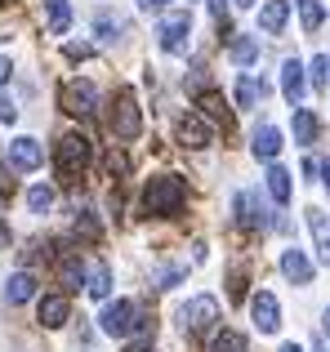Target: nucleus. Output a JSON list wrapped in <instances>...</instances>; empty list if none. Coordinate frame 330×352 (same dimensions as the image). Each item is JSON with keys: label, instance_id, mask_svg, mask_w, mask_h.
<instances>
[{"label": "nucleus", "instance_id": "nucleus-1", "mask_svg": "<svg viewBox=\"0 0 330 352\" xmlns=\"http://www.w3.org/2000/svg\"><path fill=\"white\" fill-rule=\"evenodd\" d=\"M183 201H188V183L179 174H161V179H152L143 188V210L152 219H174L183 210Z\"/></svg>", "mask_w": 330, "mask_h": 352}, {"label": "nucleus", "instance_id": "nucleus-2", "mask_svg": "<svg viewBox=\"0 0 330 352\" xmlns=\"http://www.w3.org/2000/svg\"><path fill=\"white\" fill-rule=\"evenodd\" d=\"M89 161H94V143H89L85 134H63L58 147H54V170H58L63 183H76L80 174L89 170Z\"/></svg>", "mask_w": 330, "mask_h": 352}, {"label": "nucleus", "instance_id": "nucleus-3", "mask_svg": "<svg viewBox=\"0 0 330 352\" xmlns=\"http://www.w3.org/2000/svg\"><path fill=\"white\" fill-rule=\"evenodd\" d=\"M112 134L121 138V143H130V138L143 134V112H139V98H134L130 85H121L116 98H112Z\"/></svg>", "mask_w": 330, "mask_h": 352}, {"label": "nucleus", "instance_id": "nucleus-4", "mask_svg": "<svg viewBox=\"0 0 330 352\" xmlns=\"http://www.w3.org/2000/svg\"><path fill=\"white\" fill-rule=\"evenodd\" d=\"M214 321H219V299L214 294H192V299L179 308V330L183 335H206Z\"/></svg>", "mask_w": 330, "mask_h": 352}, {"label": "nucleus", "instance_id": "nucleus-5", "mask_svg": "<svg viewBox=\"0 0 330 352\" xmlns=\"http://www.w3.org/2000/svg\"><path fill=\"white\" fill-rule=\"evenodd\" d=\"M232 206H236V223H241L245 232H268V228H286V223H281V219L259 201V192H236Z\"/></svg>", "mask_w": 330, "mask_h": 352}, {"label": "nucleus", "instance_id": "nucleus-6", "mask_svg": "<svg viewBox=\"0 0 330 352\" xmlns=\"http://www.w3.org/2000/svg\"><path fill=\"white\" fill-rule=\"evenodd\" d=\"M58 107L67 116H94L98 112V85L94 80H63V89H58Z\"/></svg>", "mask_w": 330, "mask_h": 352}, {"label": "nucleus", "instance_id": "nucleus-7", "mask_svg": "<svg viewBox=\"0 0 330 352\" xmlns=\"http://www.w3.org/2000/svg\"><path fill=\"white\" fill-rule=\"evenodd\" d=\"M134 321H139V303H130V299H116V303H107V308H103L98 326H103V335H112V339H130Z\"/></svg>", "mask_w": 330, "mask_h": 352}, {"label": "nucleus", "instance_id": "nucleus-8", "mask_svg": "<svg viewBox=\"0 0 330 352\" xmlns=\"http://www.w3.org/2000/svg\"><path fill=\"white\" fill-rule=\"evenodd\" d=\"M188 32H192V14H188V9H174V14H165L161 27H157L161 50H165V54H183V50H188Z\"/></svg>", "mask_w": 330, "mask_h": 352}, {"label": "nucleus", "instance_id": "nucleus-9", "mask_svg": "<svg viewBox=\"0 0 330 352\" xmlns=\"http://www.w3.org/2000/svg\"><path fill=\"white\" fill-rule=\"evenodd\" d=\"M179 143L183 147H192V152H201V147H210L214 143V125H210L201 112H188L179 120Z\"/></svg>", "mask_w": 330, "mask_h": 352}, {"label": "nucleus", "instance_id": "nucleus-10", "mask_svg": "<svg viewBox=\"0 0 330 352\" xmlns=\"http://www.w3.org/2000/svg\"><path fill=\"white\" fill-rule=\"evenodd\" d=\"M250 317H254V330H263V335H277L281 330V308L268 290L250 294Z\"/></svg>", "mask_w": 330, "mask_h": 352}, {"label": "nucleus", "instance_id": "nucleus-11", "mask_svg": "<svg viewBox=\"0 0 330 352\" xmlns=\"http://www.w3.org/2000/svg\"><path fill=\"white\" fill-rule=\"evenodd\" d=\"M41 161H45V147L36 143V138H14V143H9V165H14V170L32 174V170H41Z\"/></svg>", "mask_w": 330, "mask_h": 352}, {"label": "nucleus", "instance_id": "nucleus-12", "mask_svg": "<svg viewBox=\"0 0 330 352\" xmlns=\"http://www.w3.org/2000/svg\"><path fill=\"white\" fill-rule=\"evenodd\" d=\"M36 317H41V326H45V330L67 326V317H72L67 294H45V299H41V308H36Z\"/></svg>", "mask_w": 330, "mask_h": 352}, {"label": "nucleus", "instance_id": "nucleus-13", "mask_svg": "<svg viewBox=\"0 0 330 352\" xmlns=\"http://www.w3.org/2000/svg\"><path fill=\"white\" fill-rule=\"evenodd\" d=\"M197 107H201V116H206L210 125L232 129V112H228V103H223V94H219V89H201V94H197Z\"/></svg>", "mask_w": 330, "mask_h": 352}, {"label": "nucleus", "instance_id": "nucleus-14", "mask_svg": "<svg viewBox=\"0 0 330 352\" xmlns=\"http://www.w3.org/2000/svg\"><path fill=\"white\" fill-rule=\"evenodd\" d=\"M281 94H286L290 107H299V98H304V63L299 58L281 63Z\"/></svg>", "mask_w": 330, "mask_h": 352}, {"label": "nucleus", "instance_id": "nucleus-15", "mask_svg": "<svg viewBox=\"0 0 330 352\" xmlns=\"http://www.w3.org/2000/svg\"><path fill=\"white\" fill-rule=\"evenodd\" d=\"M281 272H286V281H295V285H313V263H308V254L295 250V245L281 254Z\"/></svg>", "mask_w": 330, "mask_h": 352}, {"label": "nucleus", "instance_id": "nucleus-16", "mask_svg": "<svg viewBox=\"0 0 330 352\" xmlns=\"http://www.w3.org/2000/svg\"><path fill=\"white\" fill-rule=\"evenodd\" d=\"M250 147H254V156H259V161H277V152H281V129L277 125H259Z\"/></svg>", "mask_w": 330, "mask_h": 352}, {"label": "nucleus", "instance_id": "nucleus-17", "mask_svg": "<svg viewBox=\"0 0 330 352\" xmlns=\"http://www.w3.org/2000/svg\"><path fill=\"white\" fill-rule=\"evenodd\" d=\"M85 290H89V299H107L112 294V272H107V263H85Z\"/></svg>", "mask_w": 330, "mask_h": 352}, {"label": "nucleus", "instance_id": "nucleus-18", "mask_svg": "<svg viewBox=\"0 0 330 352\" xmlns=\"http://www.w3.org/2000/svg\"><path fill=\"white\" fill-rule=\"evenodd\" d=\"M286 18H290V0H268V5L259 9V32L277 36L281 27H286Z\"/></svg>", "mask_w": 330, "mask_h": 352}, {"label": "nucleus", "instance_id": "nucleus-19", "mask_svg": "<svg viewBox=\"0 0 330 352\" xmlns=\"http://www.w3.org/2000/svg\"><path fill=\"white\" fill-rule=\"evenodd\" d=\"M308 228H313V241H317L322 263H330V214H326V210H308Z\"/></svg>", "mask_w": 330, "mask_h": 352}, {"label": "nucleus", "instance_id": "nucleus-20", "mask_svg": "<svg viewBox=\"0 0 330 352\" xmlns=\"http://www.w3.org/2000/svg\"><path fill=\"white\" fill-rule=\"evenodd\" d=\"M32 294H36V276H32V272H14V276H9L5 303H14V308H18V303H27Z\"/></svg>", "mask_w": 330, "mask_h": 352}, {"label": "nucleus", "instance_id": "nucleus-21", "mask_svg": "<svg viewBox=\"0 0 330 352\" xmlns=\"http://www.w3.org/2000/svg\"><path fill=\"white\" fill-rule=\"evenodd\" d=\"M263 183H268V197L277 201V206H286V201H290V174L281 170V165H268Z\"/></svg>", "mask_w": 330, "mask_h": 352}, {"label": "nucleus", "instance_id": "nucleus-22", "mask_svg": "<svg viewBox=\"0 0 330 352\" xmlns=\"http://www.w3.org/2000/svg\"><path fill=\"white\" fill-rule=\"evenodd\" d=\"M295 143H317V112H308V107H295Z\"/></svg>", "mask_w": 330, "mask_h": 352}, {"label": "nucleus", "instance_id": "nucleus-23", "mask_svg": "<svg viewBox=\"0 0 330 352\" xmlns=\"http://www.w3.org/2000/svg\"><path fill=\"white\" fill-rule=\"evenodd\" d=\"M263 94H268V85H263V80H254L250 72H245V76L236 80V103H241V107H254Z\"/></svg>", "mask_w": 330, "mask_h": 352}, {"label": "nucleus", "instance_id": "nucleus-24", "mask_svg": "<svg viewBox=\"0 0 330 352\" xmlns=\"http://www.w3.org/2000/svg\"><path fill=\"white\" fill-rule=\"evenodd\" d=\"M45 9H50V32H54V36H67V27H72V5H67V0H45Z\"/></svg>", "mask_w": 330, "mask_h": 352}, {"label": "nucleus", "instance_id": "nucleus-25", "mask_svg": "<svg viewBox=\"0 0 330 352\" xmlns=\"http://www.w3.org/2000/svg\"><path fill=\"white\" fill-rule=\"evenodd\" d=\"M58 276H63V285H67V290H80V285H85V263H80L76 254H67L58 263Z\"/></svg>", "mask_w": 330, "mask_h": 352}, {"label": "nucleus", "instance_id": "nucleus-26", "mask_svg": "<svg viewBox=\"0 0 330 352\" xmlns=\"http://www.w3.org/2000/svg\"><path fill=\"white\" fill-rule=\"evenodd\" d=\"M254 58H259V41H254V36H236L232 41V63L236 67H250Z\"/></svg>", "mask_w": 330, "mask_h": 352}, {"label": "nucleus", "instance_id": "nucleus-27", "mask_svg": "<svg viewBox=\"0 0 330 352\" xmlns=\"http://www.w3.org/2000/svg\"><path fill=\"white\" fill-rule=\"evenodd\" d=\"M210 352H245V339L236 330H223V335L210 339Z\"/></svg>", "mask_w": 330, "mask_h": 352}, {"label": "nucleus", "instance_id": "nucleus-28", "mask_svg": "<svg viewBox=\"0 0 330 352\" xmlns=\"http://www.w3.org/2000/svg\"><path fill=\"white\" fill-rule=\"evenodd\" d=\"M27 206H32V214H45V210L54 206V188H45V183H36V188L27 192Z\"/></svg>", "mask_w": 330, "mask_h": 352}, {"label": "nucleus", "instance_id": "nucleus-29", "mask_svg": "<svg viewBox=\"0 0 330 352\" xmlns=\"http://www.w3.org/2000/svg\"><path fill=\"white\" fill-rule=\"evenodd\" d=\"M299 14H304V32H317L326 18V9L317 5V0H299Z\"/></svg>", "mask_w": 330, "mask_h": 352}, {"label": "nucleus", "instance_id": "nucleus-30", "mask_svg": "<svg viewBox=\"0 0 330 352\" xmlns=\"http://www.w3.org/2000/svg\"><path fill=\"white\" fill-rule=\"evenodd\" d=\"M183 276H188V267H161V272L152 276V285H157V290H170V285H179Z\"/></svg>", "mask_w": 330, "mask_h": 352}, {"label": "nucleus", "instance_id": "nucleus-31", "mask_svg": "<svg viewBox=\"0 0 330 352\" xmlns=\"http://www.w3.org/2000/svg\"><path fill=\"white\" fill-rule=\"evenodd\" d=\"M308 72H313V85H317V89H326V80H330V54H317Z\"/></svg>", "mask_w": 330, "mask_h": 352}, {"label": "nucleus", "instance_id": "nucleus-32", "mask_svg": "<svg viewBox=\"0 0 330 352\" xmlns=\"http://www.w3.org/2000/svg\"><path fill=\"white\" fill-rule=\"evenodd\" d=\"M228 299H232V303L245 299V267H236V272L228 276Z\"/></svg>", "mask_w": 330, "mask_h": 352}, {"label": "nucleus", "instance_id": "nucleus-33", "mask_svg": "<svg viewBox=\"0 0 330 352\" xmlns=\"http://www.w3.org/2000/svg\"><path fill=\"white\" fill-rule=\"evenodd\" d=\"M94 32L103 36V41H116V32H121V23H116L112 14H98V18H94Z\"/></svg>", "mask_w": 330, "mask_h": 352}, {"label": "nucleus", "instance_id": "nucleus-34", "mask_svg": "<svg viewBox=\"0 0 330 352\" xmlns=\"http://www.w3.org/2000/svg\"><path fill=\"white\" fill-rule=\"evenodd\" d=\"M76 232H80V236H89V241H98V223H94V214H89V210H80Z\"/></svg>", "mask_w": 330, "mask_h": 352}, {"label": "nucleus", "instance_id": "nucleus-35", "mask_svg": "<svg viewBox=\"0 0 330 352\" xmlns=\"http://www.w3.org/2000/svg\"><path fill=\"white\" fill-rule=\"evenodd\" d=\"M107 170H112V174H130V161H125V152H107Z\"/></svg>", "mask_w": 330, "mask_h": 352}, {"label": "nucleus", "instance_id": "nucleus-36", "mask_svg": "<svg viewBox=\"0 0 330 352\" xmlns=\"http://www.w3.org/2000/svg\"><path fill=\"white\" fill-rule=\"evenodd\" d=\"M0 120H5V125H14V120H18V107H14V98H5V94H0Z\"/></svg>", "mask_w": 330, "mask_h": 352}, {"label": "nucleus", "instance_id": "nucleus-37", "mask_svg": "<svg viewBox=\"0 0 330 352\" xmlns=\"http://www.w3.org/2000/svg\"><path fill=\"white\" fill-rule=\"evenodd\" d=\"M89 54H94V45H67V58H72V63L89 58Z\"/></svg>", "mask_w": 330, "mask_h": 352}, {"label": "nucleus", "instance_id": "nucleus-38", "mask_svg": "<svg viewBox=\"0 0 330 352\" xmlns=\"http://www.w3.org/2000/svg\"><path fill=\"white\" fill-rule=\"evenodd\" d=\"M210 14H214V18H223V14H228V5H223V0H210Z\"/></svg>", "mask_w": 330, "mask_h": 352}, {"label": "nucleus", "instance_id": "nucleus-39", "mask_svg": "<svg viewBox=\"0 0 330 352\" xmlns=\"http://www.w3.org/2000/svg\"><path fill=\"white\" fill-rule=\"evenodd\" d=\"M9 76H14V67H9V58H0V85H5Z\"/></svg>", "mask_w": 330, "mask_h": 352}, {"label": "nucleus", "instance_id": "nucleus-40", "mask_svg": "<svg viewBox=\"0 0 330 352\" xmlns=\"http://www.w3.org/2000/svg\"><path fill=\"white\" fill-rule=\"evenodd\" d=\"M322 183H326V192H330V156L322 161Z\"/></svg>", "mask_w": 330, "mask_h": 352}, {"label": "nucleus", "instance_id": "nucleus-41", "mask_svg": "<svg viewBox=\"0 0 330 352\" xmlns=\"http://www.w3.org/2000/svg\"><path fill=\"white\" fill-rule=\"evenodd\" d=\"M170 0H143V9H165Z\"/></svg>", "mask_w": 330, "mask_h": 352}, {"label": "nucleus", "instance_id": "nucleus-42", "mask_svg": "<svg viewBox=\"0 0 330 352\" xmlns=\"http://www.w3.org/2000/svg\"><path fill=\"white\" fill-rule=\"evenodd\" d=\"M0 245H9V228L5 223H0Z\"/></svg>", "mask_w": 330, "mask_h": 352}, {"label": "nucleus", "instance_id": "nucleus-43", "mask_svg": "<svg viewBox=\"0 0 330 352\" xmlns=\"http://www.w3.org/2000/svg\"><path fill=\"white\" fill-rule=\"evenodd\" d=\"M232 5H236V9H250V5H254V0H232Z\"/></svg>", "mask_w": 330, "mask_h": 352}, {"label": "nucleus", "instance_id": "nucleus-44", "mask_svg": "<svg viewBox=\"0 0 330 352\" xmlns=\"http://www.w3.org/2000/svg\"><path fill=\"white\" fill-rule=\"evenodd\" d=\"M281 352H304V348H295V344H281Z\"/></svg>", "mask_w": 330, "mask_h": 352}, {"label": "nucleus", "instance_id": "nucleus-45", "mask_svg": "<svg viewBox=\"0 0 330 352\" xmlns=\"http://www.w3.org/2000/svg\"><path fill=\"white\" fill-rule=\"evenodd\" d=\"M326 335H330V308H326Z\"/></svg>", "mask_w": 330, "mask_h": 352}, {"label": "nucleus", "instance_id": "nucleus-46", "mask_svg": "<svg viewBox=\"0 0 330 352\" xmlns=\"http://www.w3.org/2000/svg\"><path fill=\"white\" fill-rule=\"evenodd\" d=\"M0 5H9V0H0Z\"/></svg>", "mask_w": 330, "mask_h": 352}]
</instances>
